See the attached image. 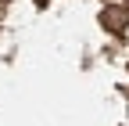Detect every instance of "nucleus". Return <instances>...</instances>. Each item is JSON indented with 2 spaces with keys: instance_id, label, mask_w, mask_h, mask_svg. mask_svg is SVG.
Returning a JSON list of instances; mask_svg holds the SVG:
<instances>
[{
  "instance_id": "1",
  "label": "nucleus",
  "mask_w": 129,
  "mask_h": 126,
  "mask_svg": "<svg viewBox=\"0 0 129 126\" xmlns=\"http://www.w3.org/2000/svg\"><path fill=\"white\" fill-rule=\"evenodd\" d=\"M125 11H129L125 4H108V7L101 11V25L108 29V33L122 36V33H125V25H129V14H125Z\"/></svg>"
},
{
  "instance_id": "2",
  "label": "nucleus",
  "mask_w": 129,
  "mask_h": 126,
  "mask_svg": "<svg viewBox=\"0 0 129 126\" xmlns=\"http://www.w3.org/2000/svg\"><path fill=\"white\" fill-rule=\"evenodd\" d=\"M125 7H129V0H125Z\"/></svg>"
}]
</instances>
